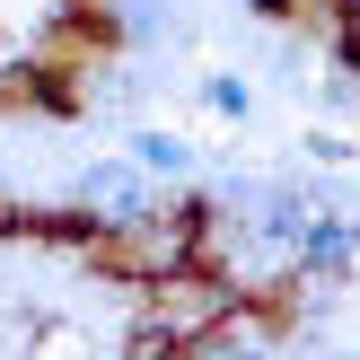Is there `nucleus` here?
<instances>
[{"mask_svg": "<svg viewBox=\"0 0 360 360\" xmlns=\"http://www.w3.org/2000/svg\"><path fill=\"white\" fill-rule=\"evenodd\" d=\"M158 202H167V185H158L150 167H132V150L97 158V167L79 176V211L88 220H132V211H158Z\"/></svg>", "mask_w": 360, "mask_h": 360, "instance_id": "1", "label": "nucleus"}, {"mask_svg": "<svg viewBox=\"0 0 360 360\" xmlns=\"http://www.w3.org/2000/svg\"><path fill=\"white\" fill-rule=\"evenodd\" d=\"M123 150H132V167H150L158 185H193V141H185V132H158V123H141Z\"/></svg>", "mask_w": 360, "mask_h": 360, "instance_id": "2", "label": "nucleus"}, {"mask_svg": "<svg viewBox=\"0 0 360 360\" xmlns=\"http://www.w3.org/2000/svg\"><path fill=\"white\" fill-rule=\"evenodd\" d=\"M202 105H211L220 123H246V115H255V88H246L238 70H211V79H202Z\"/></svg>", "mask_w": 360, "mask_h": 360, "instance_id": "3", "label": "nucleus"}, {"mask_svg": "<svg viewBox=\"0 0 360 360\" xmlns=\"http://www.w3.org/2000/svg\"><path fill=\"white\" fill-rule=\"evenodd\" d=\"M299 158H308V167H352L360 150H352L343 132H308V141H299Z\"/></svg>", "mask_w": 360, "mask_h": 360, "instance_id": "4", "label": "nucleus"}, {"mask_svg": "<svg viewBox=\"0 0 360 360\" xmlns=\"http://www.w3.org/2000/svg\"><path fill=\"white\" fill-rule=\"evenodd\" d=\"M229 9H264V0H229Z\"/></svg>", "mask_w": 360, "mask_h": 360, "instance_id": "5", "label": "nucleus"}, {"mask_svg": "<svg viewBox=\"0 0 360 360\" xmlns=\"http://www.w3.org/2000/svg\"><path fill=\"white\" fill-rule=\"evenodd\" d=\"M352 229H360V211H352Z\"/></svg>", "mask_w": 360, "mask_h": 360, "instance_id": "6", "label": "nucleus"}]
</instances>
